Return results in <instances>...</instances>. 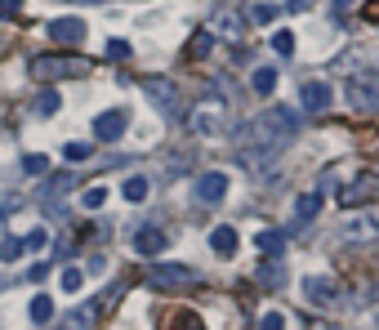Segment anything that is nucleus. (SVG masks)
<instances>
[{
	"instance_id": "aec40b11",
	"label": "nucleus",
	"mask_w": 379,
	"mask_h": 330,
	"mask_svg": "<svg viewBox=\"0 0 379 330\" xmlns=\"http://www.w3.org/2000/svg\"><path fill=\"white\" fill-rule=\"evenodd\" d=\"M250 90L255 94H272L277 90V68H255L250 72Z\"/></svg>"
},
{
	"instance_id": "58836bf2",
	"label": "nucleus",
	"mask_w": 379,
	"mask_h": 330,
	"mask_svg": "<svg viewBox=\"0 0 379 330\" xmlns=\"http://www.w3.org/2000/svg\"><path fill=\"white\" fill-rule=\"evenodd\" d=\"M49 277V263H31V282H45Z\"/></svg>"
},
{
	"instance_id": "473e14b6",
	"label": "nucleus",
	"mask_w": 379,
	"mask_h": 330,
	"mask_svg": "<svg viewBox=\"0 0 379 330\" xmlns=\"http://www.w3.org/2000/svg\"><path fill=\"white\" fill-rule=\"evenodd\" d=\"M45 245H49V233H45V228H31V233L23 237V250H45Z\"/></svg>"
},
{
	"instance_id": "f257e3e1",
	"label": "nucleus",
	"mask_w": 379,
	"mask_h": 330,
	"mask_svg": "<svg viewBox=\"0 0 379 330\" xmlns=\"http://www.w3.org/2000/svg\"><path fill=\"white\" fill-rule=\"evenodd\" d=\"M299 112L294 107H268V112H259V117L241 129V143L245 147H268V152H282V147H290L294 139H299Z\"/></svg>"
},
{
	"instance_id": "f8f14e48",
	"label": "nucleus",
	"mask_w": 379,
	"mask_h": 330,
	"mask_svg": "<svg viewBox=\"0 0 379 330\" xmlns=\"http://www.w3.org/2000/svg\"><path fill=\"white\" fill-rule=\"evenodd\" d=\"M125 134V112L121 107H112V112H103V117L94 121V139L98 143H117Z\"/></svg>"
},
{
	"instance_id": "f3484780",
	"label": "nucleus",
	"mask_w": 379,
	"mask_h": 330,
	"mask_svg": "<svg viewBox=\"0 0 379 330\" xmlns=\"http://www.w3.org/2000/svg\"><path fill=\"white\" fill-rule=\"evenodd\" d=\"M255 282H259V286H268V290H277V286H286V268H282V263H272L268 255H263L259 272H255Z\"/></svg>"
},
{
	"instance_id": "cd10ccee",
	"label": "nucleus",
	"mask_w": 379,
	"mask_h": 330,
	"mask_svg": "<svg viewBox=\"0 0 379 330\" xmlns=\"http://www.w3.org/2000/svg\"><path fill=\"white\" fill-rule=\"evenodd\" d=\"M14 259H23V237H5V241H0V263H14Z\"/></svg>"
},
{
	"instance_id": "ea45409f",
	"label": "nucleus",
	"mask_w": 379,
	"mask_h": 330,
	"mask_svg": "<svg viewBox=\"0 0 379 330\" xmlns=\"http://www.w3.org/2000/svg\"><path fill=\"white\" fill-rule=\"evenodd\" d=\"M290 9H308V0H290Z\"/></svg>"
},
{
	"instance_id": "f704fd0d",
	"label": "nucleus",
	"mask_w": 379,
	"mask_h": 330,
	"mask_svg": "<svg viewBox=\"0 0 379 330\" xmlns=\"http://www.w3.org/2000/svg\"><path fill=\"white\" fill-rule=\"evenodd\" d=\"M277 14H282L277 5H255V9H250V18H255V23H272Z\"/></svg>"
},
{
	"instance_id": "6e6552de",
	"label": "nucleus",
	"mask_w": 379,
	"mask_h": 330,
	"mask_svg": "<svg viewBox=\"0 0 379 330\" xmlns=\"http://www.w3.org/2000/svg\"><path fill=\"white\" fill-rule=\"evenodd\" d=\"M304 294H308L317 308H339L343 286L335 282V277H308V282H304Z\"/></svg>"
},
{
	"instance_id": "f03ea898",
	"label": "nucleus",
	"mask_w": 379,
	"mask_h": 330,
	"mask_svg": "<svg viewBox=\"0 0 379 330\" xmlns=\"http://www.w3.org/2000/svg\"><path fill=\"white\" fill-rule=\"evenodd\" d=\"M27 72H31V80L49 85V80L85 76V72H90V63H85V58H63V54H31V58H27Z\"/></svg>"
},
{
	"instance_id": "1a4fd4ad",
	"label": "nucleus",
	"mask_w": 379,
	"mask_h": 330,
	"mask_svg": "<svg viewBox=\"0 0 379 330\" xmlns=\"http://www.w3.org/2000/svg\"><path fill=\"white\" fill-rule=\"evenodd\" d=\"M166 245H170V237L161 233L156 223H147V228H139V233H134V255H143V259L161 255V250H166Z\"/></svg>"
},
{
	"instance_id": "ddd939ff",
	"label": "nucleus",
	"mask_w": 379,
	"mask_h": 330,
	"mask_svg": "<svg viewBox=\"0 0 379 330\" xmlns=\"http://www.w3.org/2000/svg\"><path fill=\"white\" fill-rule=\"evenodd\" d=\"M85 23H80V18H49V36H54L58 45H80V41H85Z\"/></svg>"
},
{
	"instance_id": "e433bc0d",
	"label": "nucleus",
	"mask_w": 379,
	"mask_h": 330,
	"mask_svg": "<svg viewBox=\"0 0 379 330\" xmlns=\"http://www.w3.org/2000/svg\"><path fill=\"white\" fill-rule=\"evenodd\" d=\"M259 330H286V317H282V312H263Z\"/></svg>"
},
{
	"instance_id": "4be33fe9",
	"label": "nucleus",
	"mask_w": 379,
	"mask_h": 330,
	"mask_svg": "<svg viewBox=\"0 0 379 330\" xmlns=\"http://www.w3.org/2000/svg\"><path fill=\"white\" fill-rule=\"evenodd\" d=\"M343 233H348L353 241H370V237L379 233V223H375V219H348V228H343Z\"/></svg>"
},
{
	"instance_id": "5701e85b",
	"label": "nucleus",
	"mask_w": 379,
	"mask_h": 330,
	"mask_svg": "<svg viewBox=\"0 0 379 330\" xmlns=\"http://www.w3.org/2000/svg\"><path fill=\"white\" fill-rule=\"evenodd\" d=\"M121 192H125V201H134V206H139V201H147V179H143V174H129Z\"/></svg>"
},
{
	"instance_id": "b1692460",
	"label": "nucleus",
	"mask_w": 379,
	"mask_h": 330,
	"mask_svg": "<svg viewBox=\"0 0 379 330\" xmlns=\"http://www.w3.org/2000/svg\"><path fill=\"white\" fill-rule=\"evenodd\" d=\"M23 174H31V179H45V174H49V156H41V152H27V156H23Z\"/></svg>"
},
{
	"instance_id": "39448f33",
	"label": "nucleus",
	"mask_w": 379,
	"mask_h": 330,
	"mask_svg": "<svg viewBox=\"0 0 379 330\" xmlns=\"http://www.w3.org/2000/svg\"><path fill=\"white\" fill-rule=\"evenodd\" d=\"M147 286L152 290H196L201 277L183 268V263H156V268H147Z\"/></svg>"
},
{
	"instance_id": "2eb2a0df",
	"label": "nucleus",
	"mask_w": 379,
	"mask_h": 330,
	"mask_svg": "<svg viewBox=\"0 0 379 330\" xmlns=\"http://www.w3.org/2000/svg\"><path fill=\"white\" fill-rule=\"evenodd\" d=\"M210 250L219 255V259H233L237 255V228H228V223H219L210 233Z\"/></svg>"
},
{
	"instance_id": "423d86ee",
	"label": "nucleus",
	"mask_w": 379,
	"mask_h": 330,
	"mask_svg": "<svg viewBox=\"0 0 379 330\" xmlns=\"http://www.w3.org/2000/svg\"><path fill=\"white\" fill-rule=\"evenodd\" d=\"M223 125H228V103L219 94H210V98H201V103L192 107V129L196 134H223Z\"/></svg>"
},
{
	"instance_id": "a211bd4d",
	"label": "nucleus",
	"mask_w": 379,
	"mask_h": 330,
	"mask_svg": "<svg viewBox=\"0 0 379 330\" xmlns=\"http://www.w3.org/2000/svg\"><path fill=\"white\" fill-rule=\"evenodd\" d=\"M255 245H259V255H268V259H277L286 250V233H277V228H263V233L255 237Z\"/></svg>"
},
{
	"instance_id": "9b49d317",
	"label": "nucleus",
	"mask_w": 379,
	"mask_h": 330,
	"mask_svg": "<svg viewBox=\"0 0 379 330\" xmlns=\"http://www.w3.org/2000/svg\"><path fill=\"white\" fill-rule=\"evenodd\" d=\"M223 196H228V179H223L219 170H210V174H201V179H196V201L219 206Z\"/></svg>"
},
{
	"instance_id": "a19ab883",
	"label": "nucleus",
	"mask_w": 379,
	"mask_h": 330,
	"mask_svg": "<svg viewBox=\"0 0 379 330\" xmlns=\"http://www.w3.org/2000/svg\"><path fill=\"white\" fill-rule=\"evenodd\" d=\"M353 5V0H335V9H348Z\"/></svg>"
},
{
	"instance_id": "6ab92c4d",
	"label": "nucleus",
	"mask_w": 379,
	"mask_h": 330,
	"mask_svg": "<svg viewBox=\"0 0 379 330\" xmlns=\"http://www.w3.org/2000/svg\"><path fill=\"white\" fill-rule=\"evenodd\" d=\"M214 31L228 36V41H241V36H245V23L237 18V14H219V18H214Z\"/></svg>"
},
{
	"instance_id": "7c9ffc66",
	"label": "nucleus",
	"mask_w": 379,
	"mask_h": 330,
	"mask_svg": "<svg viewBox=\"0 0 379 330\" xmlns=\"http://www.w3.org/2000/svg\"><path fill=\"white\" fill-rule=\"evenodd\" d=\"M272 49H277V54H282V58H290L294 54V31H277V36H272Z\"/></svg>"
},
{
	"instance_id": "4c0bfd02",
	"label": "nucleus",
	"mask_w": 379,
	"mask_h": 330,
	"mask_svg": "<svg viewBox=\"0 0 379 330\" xmlns=\"http://www.w3.org/2000/svg\"><path fill=\"white\" fill-rule=\"evenodd\" d=\"M18 9H23V0H0V23H5V18H14Z\"/></svg>"
},
{
	"instance_id": "20e7f679",
	"label": "nucleus",
	"mask_w": 379,
	"mask_h": 330,
	"mask_svg": "<svg viewBox=\"0 0 379 330\" xmlns=\"http://www.w3.org/2000/svg\"><path fill=\"white\" fill-rule=\"evenodd\" d=\"M343 103L361 117H375L379 112V72H357L348 76V85H343Z\"/></svg>"
},
{
	"instance_id": "393cba45",
	"label": "nucleus",
	"mask_w": 379,
	"mask_h": 330,
	"mask_svg": "<svg viewBox=\"0 0 379 330\" xmlns=\"http://www.w3.org/2000/svg\"><path fill=\"white\" fill-rule=\"evenodd\" d=\"M210 45H214V31H196V36L188 41V58H205Z\"/></svg>"
},
{
	"instance_id": "dca6fc26",
	"label": "nucleus",
	"mask_w": 379,
	"mask_h": 330,
	"mask_svg": "<svg viewBox=\"0 0 379 330\" xmlns=\"http://www.w3.org/2000/svg\"><path fill=\"white\" fill-rule=\"evenodd\" d=\"M98 312H103V308H98V299H94V304H80V308H72V312H68V321H63V330H94Z\"/></svg>"
},
{
	"instance_id": "a878e982",
	"label": "nucleus",
	"mask_w": 379,
	"mask_h": 330,
	"mask_svg": "<svg viewBox=\"0 0 379 330\" xmlns=\"http://www.w3.org/2000/svg\"><path fill=\"white\" fill-rule=\"evenodd\" d=\"M76 188V174H54V179H49V183H45V201H49V196H58V192H72Z\"/></svg>"
},
{
	"instance_id": "0eeeda50",
	"label": "nucleus",
	"mask_w": 379,
	"mask_h": 330,
	"mask_svg": "<svg viewBox=\"0 0 379 330\" xmlns=\"http://www.w3.org/2000/svg\"><path fill=\"white\" fill-rule=\"evenodd\" d=\"M379 196V174H357L348 188L339 192V201H343V210H361V206H370Z\"/></svg>"
},
{
	"instance_id": "72a5a7b5",
	"label": "nucleus",
	"mask_w": 379,
	"mask_h": 330,
	"mask_svg": "<svg viewBox=\"0 0 379 330\" xmlns=\"http://www.w3.org/2000/svg\"><path fill=\"white\" fill-rule=\"evenodd\" d=\"M90 152H94L90 143H68V147H63V156H68V161H90Z\"/></svg>"
},
{
	"instance_id": "9d476101",
	"label": "nucleus",
	"mask_w": 379,
	"mask_h": 330,
	"mask_svg": "<svg viewBox=\"0 0 379 330\" xmlns=\"http://www.w3.org/2000/svg\"><path fill=\"white\" fill-rule=\"evenodd\" d=\"M317 210H321V192H308L294 201V214H290V228H286V237L290 233H299V228H308L312 219H317Z\"/></svg>"
},
{
	"instance_id": "7ed1b4c3",
	"label": "nucleus",
	"mask_w": 379,
	"mask_h": 330,
	"mask_svg": "<svg viewBox=\"0 0 379 330\" xmlns=\"http://www.w3.org/2000/svg\"><path fill=\"white\" fill-rule=\"evenodd\" d=\"M139 90L147 94V103H152L161 117H170V121L183 117V94H178V85H174L170 76H143Z\"/></svg>"
},
{
	"instance_id": "bb28decb",
	"label": "nucleus",
	"mask_w": 379,
	"mask_h": 330,
	"mask_svg": "<svg viewBox=\"0 0 379 330\" xmlns=\"http://www.w3.org/2000/svg\"><path fill=\"white\" fill-rule=\"evenodd\" d=\"M58 286L68 290V294H76L80 286H85V272H80V268H63V272H58Z\"/></svg>"
},
{
	"instance_id": "c9c22d12",
	"label": "nucleus",
	"mask_w": 379,
	"mask_h": 330,
	"mask_svg": "<svg viewBox=\"0 0 379 330\" xmlns=\"http://www.w3.org/2000/svg\"><path fill=\"white\" fill-rule=\"evenodd\" d=\"M107 58H112V63H125V58H129V45H125V41H107Z\"/></svg>"
},
{
	"instance_id": "c756f323",
	"label": "nucleus",
	"mask_w": 379,
	"mask_h": 330,
	"mask_svg": "<svg viewBox=\"0 0 379 330\" xmlns=\"http://www.w3.org/2000/svg\"><path fill=\"white\" fill-rule=\"evenodd\" d=\"M58 103H63V98H58L54 90H45V94L36 98V117H54V112H58Z\"/></svg>"
},
{
	"instance_id": "412c9836",
	"label": "nucleus",
	"mask_w": 379,
	"mask_h": 330,
	"mask_svg": "<svg viewBox=\"0 0 379 330\" xmlns=\"http://www.w3.org/2000/svg\"><path fill=\"white\" fill-rule=\"evenodd\" d=\"M27 317L36 321V326H45L49 317H54V299H49V294H36V299H31V308H27Z\"/></svg>"
},
{
	"instance_id": "2f4dec72",
	"label": "nucleus",
	"mask_w": 379,
	"mask_h": 330,
	"mask_svg": "<svg viewBox=\"0 0 379 330\" xmlns=\"http://www.w3.org/2000/svg\"><path fill=\"white\" fill-rule=\"evenodd\" d=\"M80 206H85V210H103V206H107V188H85Z\"/></svg>"
},
{
	"instance_id": "c85d7f7f",
	"label": "nucleus",
	"mask_w": 379,
	"mask_h": 330,
	"mask_svg": "<svg viewBox=\"0 0 379 330\" xmlns=\"http://www.w3.org/2000/svg\"><path fill=\"white\" fill-rule=\"evenodd\" d=\"M170 330H205V326H201V317H196V312H188V308H183V312H174Z\"/></svg>"
},
{
	"instance_id": "4468645a",
	"label": "nucleus",
	"mask_w": 379,
	"mask_h": 330,
	"mask_svg": "<svg viewBox=\"0 0 379 330\" xmlns=\"http://www.w3.org/2000/svg\"><path fill=\"white\" fill-rule=\"evenodd\" d=\"M331 103H335V90L326 85V80H308V85H304V107L308 112H317V117H321Z\"/></svg>"
}]
</instances>
